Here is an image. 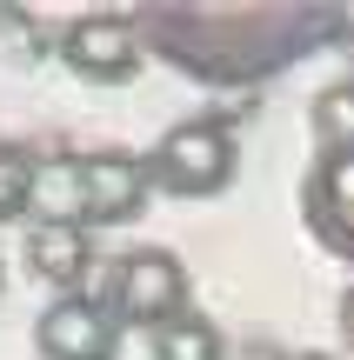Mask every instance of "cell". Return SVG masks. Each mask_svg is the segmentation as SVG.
<instances>
[{"mask_svg": "<svg viewBox=\"0 0 354 360\" xmlns=\"http://www.w3.org/2000/svg\"><path fill=\"white\" fill-rule=\"evenodd\" d=\"M61 60H67V74L87 80V87H120V80L141 74L147 47H141L134 13H80L61 34Z\"/></svg>", "mask_w": 354, "mask_h": 360, "instance_id": "5", "label": "cell"}, {"mask_svg": "<svg viewBox=\"0 0 354 360\" xmlns=\"http://www.w3.org/2000/svg\"><path fill=\"white\" fill-rule=\"evenodd\" d=\"M194 287H187V267L174 247H127V254L114 260V274H107V307H114L120 327H134V334H160L167 321H181L187 307H194Z\"/></svg>", "mask_w": 354, "mask_h": 360, "instance_id": "3", "label": "cell"}, {"mask_svg": "<svg viewBox=\"0 0 354 360\" xmlns=\"http://www.w3.org/2000/svg\"><path fill=\"white\" fill-rule=\"evenodd\" d=\"M301 227L321 254L354 260V154H315L301 174Z\"/></svg>", "mask_w": 354, "mask_h": 360, "instance_id": "7", "label": "cell"}, {"mask_svg": "<svg viewBox=\"0 0 354 360\" xmlns=\"http://www.w3.org/2000/svg\"><path fill=\"white\" fill-rule=\"evenodd\" d=\"M34 174H40V160L27 154V147L0 141V227L20 220L27 207H34Z\"/></svg>", "mask_w": 354, "mask_h": 360, "instance_id": "11", "label": "cell"}, {"mask_svg": "<svg viewBox=\"0 0 354 360\" xmlns=\"http://www.w3.org/2000/svg\"><path fill=\"white\" fill-rule=\"evenodd\" d=\"M241 174V154H234V134H227V120H181V127H167L154 141V154H147V180H154V193H174V200H214V193H227Z\"/></svg>", "mask_w": 354, "mask_h": 360, "instance_id": "2", "label": "cell"}, {"mask_svg": "<svg viewBox=\"0 0 354 360\" xmlns=\"http://www.w3.org/2000/svg\"><path fill=\"white\" fill-rule=\"evenodd\" d=\"M141 47L167 67L208 80V87H248L281 67L308 60L334 34H354V13L301 7V0H234V7H194V0H154L134 13Z\"/></svg>", "mask_w": 354, "mask_h": 360, "instance_id": "1", "label": "cell"}, {"mask_svg": "<svg viewBox=\"0 0 354 360\" xmlns=\"http://www.w3.org/2000/svg\"><path fill=\"white\" fill-rule=\"evenodd\" d=\"M20 260H27V274H34L40 287H53V300H61V294H87L101 247H94V233L80 227V220H34V227L20 233Z\"/></svg>", "mask_w": 354, "mask_h": 360, "instance_id": "8", "label": "cell"}, {"mask_svg": "<svg viewBox=\"0 0 354 360\" xmlns=\"http://www.w3.org/2000/svg\"><path fill=\"white\" fill-rule=\"evenodd\" d=\"M120 334L101 294H61L47 314L34 321V354L40 360H120Z\"/></svg>", "mask_w": 354, "mask_h": 360, "instance_id": "6", "label": "cell"}, {"mask_svg": "<svg viewBox=\"0 0 354 360\" xmlns=\"http://www.w3.org/2000/svg\"><path fill=\"white\" fill-rule=\"evenodd\" d=\"M147 200H154L147 154H127V147H94V154H74V220H80L87 233L141 220Z\"/></svg>", "mask_w": 354, "mask_h": 360, "instance_id": "4", "label": "cell"}, {"mask_svg": "<svg viewBox=\"0 0 354 360\" xmlns=\"http://www.w3.org/2000/svg\"><path fill=\"white\" fill-rule=\"evenodd\" d=\"M301 360H334V354H301Z\"/></svg>", "mask_w": 354, "mask_h": 360, "instance_id": "14", "label": "cell"}, {"mask_svg": "<svg viewBox=\"0 0 354 360\" xmlns=\"http://www.w3.org/2000/svg\"><path fill=\"white\" fill-rule=\"evenodd\" d=\"M0 294H7V260H0Z\"/></svg>", "mask_w": 354, "mask_h": 360, "instance_id": "13", "label": "cell"}, {"mask_svg": "<svg viewBox=\"0 0 354 360\" xmlns=\"http://www.w3.org/2000/svg\"><path fill=\"white\" fill-rule=\"evenodd\" d=\"M147 354L154 360H227L221 327H214L208 314H194V307H187L181 321H167L160 334H147Z\"/></svg>", "mask_w": 354, "mask_h": 360, "instance_id": "10", "label": "cell"}, {"mask_svg": "<svg viewBox=\"0 0 354 360\" xmlns=\"http://www.w3.org/2000/svg\"><path fill=\"white\" fill-rule=\"evenodd\" d=\"M341 340H348V347H354V287H348V294H341Z\"/></svg>", "mask_w": 354, "mask_h": 360, "instance_id": "12", "label": "cell"}, {"mask_svg": "<svg viewBox=\"0 0 354 360\" xmlns=\"http://www.w3.org/2000/svg\"><path fill=\"white\" fill-rule=\"evenodd\" d=\"M308 141H315V154H354V80H334V87L315 94Z\"/></svg>", "mask_w": 354, "mask_h": 360, "instance_id": "9", "label": "cell"}]
</instances>
